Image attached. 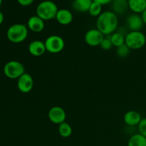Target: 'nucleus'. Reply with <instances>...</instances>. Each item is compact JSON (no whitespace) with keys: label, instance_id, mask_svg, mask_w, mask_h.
<instances>
[{"label":"nucleus","instance_id":"8","mask_svg":"<svg viewBox=\"0 0 146 146\" xmlns=\"http://www.w3.org/2000/svg\"><path fill=\"white\" fill-rule=\"evenodd\" d=\"M34 79L28 73H24L17 79V88L20 92L28 94L34 88Z\"/></svg>","mask_w":146,"mask_h":146},{"label":"nucleus","instance_id":"15","mask_svg":"<svg viewBox=\"0 0 146 146\" xmlns=\"http://www.w3.org/2000/svg\"><path fill=\"white\" fill-rule=\"evenodd\" d=\"M128 8L135 14H141L146 9V0H128Z\"/></svg>","mask_w":146,"mask_h":146},{"label":"nucleus","instance_id":"2","mask_svg":"<svg viewBox=\"0 0 146 146\" xmlns=\"http://www.w3.org/2000/svg\"><path fill=\"white\" fill-rule=\"evenodd\" d=\"M58 11L56 4L50 0H44L41 1L36 9V13L38 17L44 21H49L56 18Z\"/></svg>","mask_w":146,"mask_h":146},{"label":"nucleus","instance_id":"26","mask_svg":"<svg viewBox=\"0 0 146 146\" xmlns=\"http://www.w3.org/2000/svg\"><path fill=\"white\" fill-rule=\"evenodd\" d=\"M113 1V0H93V1L98 3V4H101L102 6L109 4V3L112 2Z\"/></svg>","mask_w":146,"mask_h":146},{"label":"nucleus","instance_id":"10","mask_svg":"<svg viewBox=\"0 0 146 146\" xmlns=\"http://www.w3.org/2000/svg\"><path fill=\"white\" fill-rule=\"evenodd\" d=\"M44 21L37 15L31 16L27 21V28L34 33H40L45 28Z\"/></svg>","mask_w":146,"mask_h":146},{"label":"nucleus","instance_id":"29","mask_svg":"<svg viewBox=\"0 0 146 146\" xmlns=\"http://www.w3.org/2000/svg\"><path fill=\"white\" fill-rule=\"evenodd\" d=\"M1 3H2V0H0V7H1Z\"/></svg>","mask_w":146,"mask_h":146},{"label":"nucleus","instance_id":"3","mask_svg":"<svg viewBox=\"0 0 146 146\" xmlns=\"http://www.w3.org/2000/svg\"><path fill=\"white\" fill-rule=\"evenodd\" d=\"M29 29L27 26L22 24H15L9 27L7 31V36L9 41L14 44L23 42L28 37Z\"/></svg>","mask_w":146,"mask_h":146},{"label":"nucleus","instance_id":"24","mask_svg":"<svg viewBox=\"0 0 146 146\" xmlns=\"http://www.w3.org/2000/svg\"><path fill=\"white\" fill-rule=\"evenodd\" d=\"M100 46L104 50H106V51H108V50L111 49L113 46V44L110 38H104L102 42H101Z\"/></svg>","mask_w":146,"mask_h":146},{"label":"nucleus","instance_id":"6","mask_svg":"<svg viewBox=\"0 0 146 146\" xmlns=\"http://www.w3.org/2000/svg\"><path fill=\"white\" fill-rule=\"evenodd\" d=\"M46 51L51 54H58L64 50L65 41L64 38L58 35H51L47 37L44 41Z\"/></svg>","mask_w":146,"mask_h":146},{"label":"nucleus","instance_id":"5","mask_svg":"<svg viewBox=\"0 0 146 146\" xmlns=\"http://www.w3.org/2000/svg\"><path fill=\"white\" fill-rule=\"evenodd\" d=\"M24 73V66L18 61H8L4 66V75L10 79H18Z\"/></svg>","mask_w":146,"mask_h":146},{"label":"nucleus","instance_id":"14","mask_svg":"<svg viewBox=\"0 0 146 146\" xmlns=\"http://www.w3.org/2000/svg\"><path fill=\"white\" fill-rule=\"evenodd\" d=\"M141 115L135 111H129L124 115L123 121L128 126H138L142 120Z\"/></svg>","mask_w":146,"mask_h":146},{"label":"nucleus","instance_id":"20","mask_svg":"<svg viewBox=\"0 0 146 146\" xmlns=\"http://www.w3.org/2000/svg\"><path fill=\"white\" fill-rule=\"evenodd\" d=\"M125 36L122 33L114 32L110 36V39L112 42L113 46L117 48L125 44Z\"/></svg>","mask_w":146,"mask_h":146},{"label":"nucleus","instance_id":"13","mask_svg":"<svg viewBox=\"0 0 146 146\" xmlns=\"http://www.w3.org/2000/svg\"><path fill=\"white\" fill-rule=\"evenodd\" d=\"M55 19L58 24L66 26L68 25L72 22L74 17L71 11L66 9H58Z\"/></svg>","mask_w":146,"mask_h":146},{"label":"nucleus","instance_id":"25","mask_svg":"<svg viewBox=\"0 0 146 146\" xmlns=\"http://www.w3.org/2000/svg\"><path fill=\"white\" fill-rule=\"evenodd\" d=\"M34 0H17L19 4H20L22 7H28L30 6L33 2H34Z\"/></svg>","mask_w":146,"mask_h":146},{"label":"nucleus","instance_id":"7","mask_svg":"<svg viewBox=\"0 0 146 146\" xmlns=\"http://www.w3.org/2000/svg\"><path fill=\"white\" fill-rule=\"evenodd\" d=\"M104 38V35L98 29H91L88 30L84 36L86 43L88 46L93 47L101 45Z\"/></svg>","mask_w":146,"mask_h":146},{"label":"nucleus","instance_id":"27","mask_svg":"<svg viewBox=\"0 0 146 146\" xmlns=\"http://www.w3.org/2000/svg\"><path fill=\"white\" fill-rule=\"evenodd\" d=\"M141 18H142L143 21V24H146V9L143 12L141 13Z\"/></svg>","mask_w":146,"mask_h":146},{"label":"nucleus","instance_id":"9","mask_svg":"<svg viewBox=\"0 0 146 146\" xmlns=\"http://www.w3.org/2000/svg\"><path fill=\"white\" fill-rule=\"evenodd\" d=\"M48 118L49 121L54 124L60 125L65 122L66 114L63 108L60 106H53L48 112Z\"/></svg>","mask_w":146,"mask_h":146},{"label":"nucleus","instance_id":"4","mask_svg":"<svg viewBox=\"0 0 146 146\" xmlns=\"http://www.w3.org/2000/svg\"><path fill=\"white\" fill-rule=\"evenodd\" d=\"M125 44L131 49H140L145 45L146 36L141 31H130L125 35Z\"/></svg>","mask_w":146,"mask_h":146},{"label":"nucleus","instance_id":"1","mask_svg":"<svg viewBox=\"0 0 146 146\" xmlns=\"http://www.w3.org/2000/svg\"><path fill=\"white\" fill-rule=\"evenodd\" d=\"M118 19L116 14L111 11L101 13L97 18L96 27L104 36L111 35L118 27Z\"/></svg>","mask_w":146,"mask_h":146},{"label":"nucleus","instance_id":"22","mask_svg":"<svg viewBox=\"0 0 146 146\" xmlns=\"http://www.w3.org/2000/svg\"><path fill=\"white\" fill-rule=\"evenodd\" d=\"M131 50V48L126 44H124L123 45L121 46L117 47L116 54L120 58H125L129 55Z\"/></svg>","mask_w":146,"mask_h":146},{"label":"nucleus","instance_id":"12","mask_svg":"<svg viewBox=\"0 0 146 146\" xmlns=\"http://www.w3.org/2000/svg\"><path fill=\"white\" fill-rule=\"evenodd\" d=\"M126 24L131 31H141L144 24L141 16L135 13L128 16L126 19Z\"/></svg>","mask_w":146,"mask_h":146},{"label":"nucleus","instance_id":"18","mask_svg":"<svg viewBox=\"0 0 146 146\" xmlns=\"http://www.w3.org/2000/svg\"><path fill=\"white\" fill-rule=\"evenodd\" d=\"M128 146H146V138L139 133L134 134L128 140Z\"/></svg>","mask_w":146,"mask_h":146},{"label":"nucleus","instance_id":"21","mask_svg":"<svg viewBox=\"0 0 146 146\" xmlns=\"http://www.w3.org/2000/svg\"><path fill=\"white\" fill-rule=\"evenodd\" d=\"M88 13L92 17H98L102 13V5L95 1H93L88 10Z\"/></svg>","mask_w":146,"mask_h":146},{"label":"nucleus","instance_id":"17","mask_svg":"<svg viewBox=\"0 0 146 146\" xmlns=\"http://www.w3.org/2000/svg\"><path fill=\"white\" fill-rule=\"evenodd\" d=\"M128 8V0H113L112 1V9L115 14H123Z\"/></svg>","mask_w":146,"mask_h":146},{"label":"nucleus","instance_id":"16","mask_svg":"<svg viewBox=\"0 0 146 146\" xmlns=\"http://www.w3.org/2000/svg\"><path fill=\"white\" fill-rule=\"evenodd\" d=\"M92 2L93 0H74L72 7L78 12H88Z\"/></svg>","mask_w":146,"mask_h":146},{"label":"nucleus","instance_id":"11","mask_svg":"<svg viewBox=\"0 0 146 146\" xmlns=\"http://www.w3.org/2000/svg\"><path fill=\"white\" fill-rule=\"evenodd\" d=\"M28 51L33 56L38 57L44 55L46 51V49L44 42L39 40H34L29 44Z\"/></svg>","mask_w":146,"mask_h":146},{"label":"nucleus","instance_id":"19","mask_svg":"<svg viewBox=\"0 0 146 146\" xmlns=\"http://www.w3.org/2000/svg\"><path fill=\"white\" fill-rule=\"evenodd\" d=\"M58 131L59 135L62 138H68L72 134L73 130L72 127L71 126L69 123L64 122L60 124V125H58Z\"/></svg>","mask_w":146,"mask_h":146},{"label":"nucleus","instance_id":"23","mask_svg":"<svg viewBox=\"0 0 146 146\" xmlns=\"http://www.w3.org/2000/svg\"><path fill=\"white\" fill-rule=\"evenodd\" d=\"M138 133L146 138V118H143L138 125Z\"/></svg>","mask_w":146,"mask_h":146},{"label":"nucleus","instance_id":"28","mask_svg":"<svg viewBox=\"0 0 146 146\" xmlns=\"http://www.w3.org/2000/svg\"><path fill=\"white\" fill-rule=\"evenodd\" d=\"M4 14H3V13L0 11V24H2L3 21H4Z\"/></svg>","mask_w":146,"mask_h":146}]
</instances>
